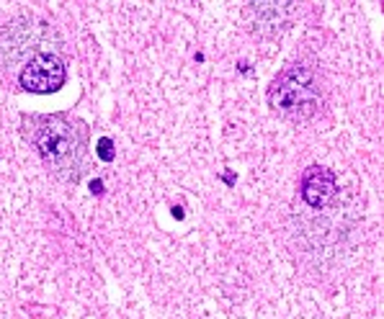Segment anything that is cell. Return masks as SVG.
<instances>
[{"label": "cell", "instance_id": "obj_1", "mask_svg": "<svg viewBox=\"0 0 384 319\" xmlns=\"http://www.w3.org/2000/svg\"><path fill=\"white\" fill-rule=\"evenodd\" d=\"M21 131L41 163L62 183L75 185L88 155V126L68 114H31L21 119Z\"/></svg>", "mask_w": 384, "mask_h": 319}, {"label": "cell", "instance_id": "obj_2", "mask_svg": "<svg viewBox=\"0 0 384 319\" xmlns=\"http://www.w3.org/2000/svg\"><path fill=\"white\" fill-rule=\"evenodd\" d=\"M268 106L292 124L312 121L323 109V88L315 70L307 65H287L268 85Z\"/></svg>", "mask_w": 384, "mask_h": 319}, {"label": "cell", "instance_id": "obj_3", "mask_svg": "<svg viewBox=\"0 0 384 319\" xmlns=\"http://www.w3.org/2000/svg\"><path fill=\"white\" fill-rule=\"evenodd\" d=\"M55 31L47 23H34L31 18H21L8 23L0 31V75L14 80V72L26 67L28 62L34 60L41 52H52L49 41H52Z\"/></svg>", "mask_w": 384, "mask_h": 319}, {"label": "cell", "instance_id": "obj_4", "mask_svg": "<svg viewBox=\"0 0 384 319\" xmlns=\"http://www.w3.org/2000/svg\"><path fill=\"white\" fill-rule=\"evenodd\" d=\"M65 77H68V70H65V62L57 52H41L34 60L28 62L26 67L21 70L16 82L21 85V90L26 93H55L65 85Z\"/></svg>", "mask_w": 384, "mask_h": 319}, {"label": "cell", "instance_id": "obj_5", "mask_svg": "<svg viewBox=\"0 0 384 319\" xmlns=\"http://www.w3.org/2000/svg\"><path fill=\"white\" fill-rule=\"evenodd\" d=\"M299 196L309 209H328L333 198L338 196V178L333 170L312 165L304 170L302 180H299Z\"/></svg>", "mask_w": 384, "mask_h": 319}, {"label": "cell", "instance_id": "obj_6", "mask_svg": "<svg viewBox=\"0 0 384 319\" xmlns=\"http://www.w3.org/2000/svg\"><path fill=\"white\" fill-rule=\"evenodd\" d=\"M294 13V3H250L247 16H250V26L258 34L268 36L284 28L289 16Z\"/></svg>", "mask_w": 384, "mask_h": 319}, {"label": "cell", "instance_id": "obj_7", "mask_svg": "<svg viewBox=\"0 0 384 319\" xmlns=\"http://www.w3.org/2000/svg\"><path fill=\"white\" fill-rule=\"evenodd\" d=\"M98 155H101V160H114V142H111L109 136H101L98 139Z\"/></svg>", "mask_w": 384, "mask_h": 319}]
</instances>
